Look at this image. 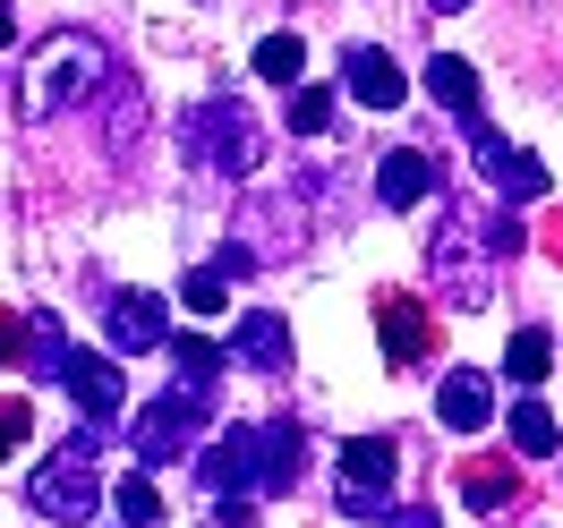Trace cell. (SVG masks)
<instances>
[{
    "label": "cell",
    "mask_w": 563,
    "mask_h": 528,
    "mask_svg": "<svg viewBox=\"0 0 563 528\" xmlns=\"http://www.w3.org/2000/svg\"><path fill=\"white\" fill-rule=\"evenodd\" d=\"M231 358H240V367H256V375H290V324H282L274 307H247Z\"/></svg>",
    "instance_id": "8fae6325"
},
{
    "label": "cell",
    "mask_w": 563,
    "mask_h": 528,
    "mask_svg": "<svg viewBox=\"0 0 563 528\" xmlns=\"http://www.w3.org/2000/svg\"><path fill=\"white\" fill-rule=\"evenodd\" d=\"M427 265H435V282H444V299H453L461 316L487 307V265L470 256V231H461L453 205H444V231H435V247H427Z\"/></svg>",
    "instance_id": "52a82bcc"
},
{
    "label": "cell",
    "mask_w": 563,
    "mask_h": 528,
    "mask_svg": "<svg viewBox=\"0 0 563 528\" xmlns=\"http://www.w3.org/2000/svg\"><path fill=\"white\" fill-rule=\"evenodd\" d=\"M18 350H26V324H18V316H9V307H0V367H9V358H18Z\"/></svg>",
    "instance_id": "f1b7e54d"
},
{
    "label": "cell",
    "mask_w": 563,
    "mask_h": 528,
    "mask_svg": "<svg viewBox=\"0 0 563 528\" xmlns=\"http://www.w3.org/2000/svg\"><path fill=\"white\" fill-rule=\"evenodd\" d=\"M342 77H351L358 103H376V111H401V94H410V86H401V69H393L385 52H367V43H351V52H342Z\"/></svg>",
    "instance_id": "5bb4252c"
},
{
    "label": "cell",
    "mask_w": 563,
    "mask_h": 528,
    "mask_svg": "<svg viewBox=\"0 0 563 528\" xmlns=\"http://www.w3.org/2000/svg\"><path fill=\"white\" fill-rule=\"evenodd\" d=\"M26 367H35V375H69V341H60V324H52V316L26 324Z\"/></svg>",
    "instance_id": "7402d4cb"
},
{
    "label": "cell",
    "mask_w": 563,
    "mask_h": 528,
    "mask_svg": "<svg viewBox=\"0 0 563 528\" xmlns=\"http://www.w3.org/2000/svg\"><path fill=\"white\" fill-rule=\"evenodd\" d=\"M0 43H18V26H9V9H0Z\"/></svg>",
    "instance_id": "4dcf8cb0"
},
{
    "label": "cell",
    "mask_w": 563,
    "mask_h": 528,
    "mask_svg": "<svg viewBox=\"0 0 563 528\" xmlns=\"http://www.w3.org/2000/svg\"><path fill=\"white\" fill-rule=\"evenodd\" d=\"M470 145H478V162H487L495 196H512V205L547 196V162H538V154H521V145H504V137L487 128V120H470Z\"/></svg>",
    "instance_id": "9c48e42d"
},
{
    "label": "cell",
    "mask_w": 563,
    "mask_h": 528,
    "mask_svg": "<svg viewBox=\"0 0 563 528\" xmlns=\"http://www.w3.org/2000/svg\"><path fill=\"white\" fill-rule=\"evenodd\" d=\"M103 333H111V350H120V358H137V350H163V341H172V307H163L154 290H111V307H103Z\"/></svg>",
    "instance_id": "ba28073f"
},
{
    "label": "cell",
    "mask_w": 563,
    "mask_h": 528,
    "mask_svg": "<svg viewBox=\"0 0 563 528\" xmlns=\"http://www.w3.org/2000/svg\"><path fill=\"white\" fill-rule=\"evenodd\" d=\"M299 452H308V435H299L290 418L265 426V494H282L290 478H299Z\"/></svg>",
    "instance_id": "d6986e66"
},
{
    "label": "cell",
    "mask_w": 563,
    "mask_h": 528,
    "mask_svg": "<svg viewBox=\"0 0 563 528\" xmlns=\"http://www.w3.org/2000/svg\"><path fill=\"white\" fill-rule=\"evenodd\" d=\"M393 469H401V452H393L385 435H358V443H342V512H351V520H385Z\"/></svg>",
    "instance_id": "5b68a950"
},
{
    "label": "cell",
    "mask_w": 563,
    "mask_h": 528,
    "mask_svg": "<svg viewBox=\"0 0 563 528\" xmlns=\"http://www.w3.org/2000/svg\"><path fill=\"white\" fill-rule=\"evenodd\" d=\"M35 435V409L26 401H0V460H9V443H26Z\"/></svg>",
    "instance_id": "4316f807"
},
{
    "label": "cell",
    "mask_w": 563,
    "mask_h": 528,
    "mask_svg": "<svg viewBox=\"0 0 563 528\" xmlns=\"http://www.w3.org/2000/svg\"><path fill=\"white\" fill-rule=\"evenodd\" d=\"M478 239H487V256H521V239H529V231L512 222V213H495V222L478 231Z\"/></svg>",
    "instance_id": "83f0119b"
},
{
    "label": "cell",
    "mask_w": 563,
    "mask_h": 528,
    "mask_svg": "<svg viewBox=\"0 0 563 528\" xmlns=\"http://www.w3.org/2000/svg\"><path fill=\"white\" fill-rule=\"evenodd\" d=\"M172 358L188 367V384H213V375H222V350H213L206 333H172Z\"/></svg>",
    "instance_id": "d4e9b609"
},
{
    "label": "cell",
    "mask_w": 563,
    "mask_h": 528,
    "mask_svg": "<svg viewBox=\"0 0 563 528\" xmlns=\"http://www.w3.org/2000/svg\"><path fill=\"white\" fill-rule=\"evenodd\" d=\"M197 478H206L213 494H265V426H222L206 452H197Z\"/></svg>",
    "instance_id": "8992f818"
},
{
    "label": "cell",
    "mask_w": 563,
    "mask_h": 528,
    "mask_svg": "<svg viewBox=\"0 0 563 528\" xmlns=\"http://www.w3.org/2000/svg\"><path fill=\"white\" fill-rule=\"evenodd\" d=\"M290 128H299V137H324V128H333V94H324V86H290Z\"/></svg>",
    "instance_id": "603a6c76"
},
{
    "label": "cell",
    "mask_w": 563,
    "mask_h": 528,
    "mask_svg": "<svg viewBox=\"0 0 563 528\" xmlns=\"http://www.w3.org/2000/svg\"><path fill=\"white\" fill-rule=\"evenodd\" d=\"M86 86H103V52H95L86 35H52V43H43V60H35V77H26V120L77 103Z\"/></svg>",
    "instance_id": "277c9868"
},
{
    "label": "cell",
    "mask_w": 563,
    "mask_h": 528,
    "mask_svg": "<svg viewBox=\"0 0 563 528\" xmlns=\"http://www.w3.org/2000/svg\"><path fill=\"white\" fill-rule=\"evenodd\" d=\"M206 528H231V520H222V512H213V520H206Z\"/></svg>",
    "instance_id": "d6a6232c"
},
{
    "label": "cell",
    "mask_w": 563,
    "mask_h": 528,
    "mask_svg": "<svg viewBox=\"0 0 563 528\" xmlns=\"http://www.w3.org/2000/svg\"><path fill=\"white\" fill-rule=\"evenodd\" d=\"M547 367H555V333H547V324H521L512 350H504V375L529 392V384H547Z\"/></svg>",
    "instance_id": "e0dca14e"
},
{
    "label": "cell",
    "mask_w": 563,
    "mask_h": 528,
    "mask_svg": "<svg viewBox=\"0 0 563 528\" xmlns=\"http://www.w3.org/2000/svg\"><path fill=\"white\" fill-rule=\"evenodd\" d=\"M461 494H470L478 512H504V503L521 494V478H512V460H470V469H461Z\"/></svg>",
    "instance_id": "ac0fdd59"
},
{
    "label": "cell",
    "mask_w": 563,
    "mask_h": 528,
    "mask_svg": "<svg viewBox=\"0 0 563 528\" xmlns=\"http://www.w3.org/2000/svg\"><path fill=\"white\" fill-rule=\"evenodd\" d=\"M427 188H435V162H427V154H410V145L376 162V205H419Z\"/></svg>",
    "instance_id": "9a60e30c"
},
{
    "label": "cell",
    "mask_w": 563,
    "mask_h": 528,
    "mask_svg": "<svg viewBox=\"0 0 563 528\" xmlns=\"http://www.w3.org/2000/svg\"><path fill=\"white\" fill-rule=\"evenodd\" d=\"M111 512H120V528H154L163 520V494H154V478H120V486H111Z\"/></svg>",
    "instance_id": "44dd1931"
},
{
    "label": "cell",
    "mask_w": 563,
    "mask_h": 528,
    "mask_svg": "<svg viewBox=\"0 0 563 528\" xmlns=\"http://www.w3.org/2000/svg\"><path fill=\"white\" fill-rule=\"evenodd\" d=\"M299 69H308V43L299 35H265L256 43V77H265V86H299Z\"/></svg>",
    "instance_id": "ffe728a7"
},
{
    "label": "cell",
    "mask_w": 563,
    "mask_h": 528,
    "mask_svg": "<svg viewBox=\"0 0 563 528\" xmlns=\"http://www.w3.org/2000/svg\"><path fill=\"white\" fill-rule=\"evenodd\" d=\"M435 418L453 426V435H478V426L495 418V384H487V375H470V367H453L444 392H435Z\"/></svg>",
    "instance_id": "4fadbf2b"
},
{
    "label": "cell",
    "mask_w": 563,
    "mask_h": 528,
    "mask_svg": "<svg viewBox=\"0 0 563 528\" xmlns=\"http://www.w3.org/2000/svg\"><path fill=\"white\" fill-rule=\"evenodd\" d=\"M179 299H188V307H197V316H222V307H231V282H222V273H188V282H179Z\"/></svg>",
    "instance_id": "484cf974"
},
{
    "label": "cell",
    "mask_w": 563,
    "mask_h": 528,
    "mask_svg": "<svg viewBox=\"0 0 563 528\" xmlns=\"http://www.w3.org/2000/svg\"><path fill=\"white\" fill-rule=\"evenodd\" d=\"M376 333H385L393 367H419V358H427V307H419V299L385 290V299H376Z\"/></svg>",
    "instance_id": "7c38bea8"
},
{
    "label": "cell",
    "mask_w": 563,
    "mask_h": 528,
    "mask_svg": "<svg viewBox=\"0 0 563 528\" xmlns=\"http://www.w3.org/2000/svg\"><path fill=\"white\" fill-rule=\"evenodd\" d=\"M179 154H188L197 171L240 179V171H256V128H247L240 103H188L179 111Z\"/></svg>",
    "instance_id": "7a4b0ae2"
},
{
    "label": "cell",
    "mask_w": 563,
    "mask_h": 528,
    "mask_svg": "<svg viewBox=\"0 0 563 528\" xmlns=\"http://www.w3.org/2000/svg\"><path fill=\"white\" fill-rule=\"evenodd\" d=\"M26 503H35L43 520H69V528L103 512V478H95V426H77V435H60V443H52V460L26 478Z\"/></svg>",
    "instance_id": "6da1fadb"
},
{
    "label": "cell",
    "mask_w": 563,
    "mask_h": 528,
    "mask_svg": "<svg viewBox=\"0 0 563 528\" xmlns=\"http://www.w3.org/2000/svg\"><path fill=\"white\" fill-rule=\"evenodd\" d=\"M427 94H435L444 111H461V120H478V69L453 60V52H435V60H427Z\"/></svg>",
    "instance_id": "2e32d148"
},
{
    "label": "cell",
    "mask_w": 563,
    "mask_h": 528,
    "mask_svg": "<svg viewBox=\"0 0 563 528\" xmlns=\"http://www.w3.org/2000/svg\"><path fill=\"white\" fill-rule=\"evenodd\" d=\"M60 384L77 392L86 426H111V418H120V401H129V384H120V358H103V350H69V375H60Z\"/></svg>",
    "instance_id": "30bf717a"
},
{
    "label": "cell",
    "mask_w": 563,
    "mask_h": 528,
    "mask_svg": "<svg viewBox=\"0 0 563 528\" xmlns=\"http://www.w3.org/2000/svg\"><path fill=\"white\" fill-rule=\"evenodd\" d=\"M206 409H213V384H188V375H179V392H163V401H154V409L129 426V443H137V469H163V460H179L188 443H197Z\"/></svg>",
    "instance_id": "3957f363"
},
{
    "label": "cell",
    "mask_w": 563,
    "mask_h": 528,
    "mask_svg": "<svg viewBox=\"0 0 563 528\" xmlns=\"http://www.w3.org/2000/svg\"><path fill=\"white\" fill-rule=\"evenodd\" d=\"M512 452H555V418L538 401H512Z\"/></svg>",
    "instance_id": "cb8c5ba5"
},
{
    "label": "cell",
    "mask_w": 563,
    "mask_h": 528,
    "mask_svg": "<svg viewBox=\"0 0 563 528\" xmlns=\"http://www.w3.org/2000/svg\"><path fill=\"white\" fill-rule=\"evenodd\" d=\"M385 520L393 528H435V512H419V503H385Z\"/></svg>",
    "instance_id": "f546056e"
},
{
    "label": "cell",
    "mask_w": 563,
    "mask_h": 528,
    "mask_svg": "<svg viewBox=\"0 0 563 528\" xmlns=\"http://www.w3.org/2000/svg\"><path fill=\"white\" fill-rule=\"evenodd\" d=\"M427 9H470V0H427Z\"/></svg>",
    "instance_id": "1f68e13d"
}]
</instances>
